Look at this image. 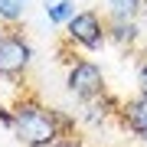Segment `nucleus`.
<instances>
[{
	"mask_svg": "<svg viewBox=\"0 0 147 147\" xmlns=\"http://www.w3.org/2000/svg\"><path fill=\"white\" fill-rule=\"evenodd\" d=\"M69 124L72 121L59 108L42 105L36 95H26L13 105V137L23 147H59Z\"/></svg>",
	"mask_w": 147,
	"mask_h": 147,
	"instance_id": "1",
	"label": "nucleus"
},
{
	"mask_svg": "<svg viewBox=\"0 0 147 147\" xmlns=\"http://www.w3.org/2000/svg\"><path fill=\"white\" fill-rule=\"evenodd\" d=\"M65 39L72 42V46L85 49V53H98L108 42V20H105V13L92 10V7L88 10H79L65 23Z\"/></svg>",
	"mask_w": 147,
	"mask_h": 147,
	"instance_id": "2",
	"label": "nucleus"
},
{
	"mask_svg": "<svg viewBox=\"0 0 147 147\" xmlns=\"http://www.w3.org/2000/svg\"><path fill=\"white\" fill-rule=\"evenodd\" d=\"M65 88H69V95H75L85 105L98 101L105 95V72H101V65L95 59L75 56L72 65H69V72H65Z\"/></svg>",
	"mask_w": 147,
	"mask_h": 147,
	"instance_id": "3",
	"label": "nucleus"
},
{
	"mask_svg": "<svg viewBox=\"0 0 147 147\" xmlns=\"http://www.w3.org/2000/svg\"><path fill=\"white\" fill-rule=\"evenodd\" d=\"M33 62V46L20 33V26H7L3 39H0V79L20 82Z\"/></svg>",
	"mask_w": 147,
	"mask_h": 147,
	"instance_id": "4",
	"label": "nucleus"
},
{
	"mask_svg": "<svg viewBox=\"0 0 147 147\" xmlns=\"http://www.w3.org/2000/svg\"><path fill=\"white\" fill-rule=\"evenodd\" d=\"M118 115H121V124H124L134 137H144V141H147V98H144V95L127 98Z\"/></svg>",
	"mask_w": 147,
	"mask_h": 147,
	"instance_id": "5",
	"label": "nucleus"
},
{
	"mask_svg": "<svg viewBox=\"0 0 147 147\" xmlns=\"http://www.w3.org/2000/svg\"><path fill=\"white\" fill-rule=\"evenodd\" d=\"M108 39L118 46H137V39H141L137 20H108Z\"/></svg>",
	"mask_w": 147,
	"mask_h": 147,
	"instance_id": "6",
	"label": "nucleus"
},
{
	"mask_svg": "<svg viewBox=\"0 0 147 147\" xmlns=\"http://www.w3.org/2000/svg\"><path fill=\"white\" fill-rule=\"evenodd\" d=\"M105 20H137L144 10V0H101Z\"/></svg>",
	"mask_w": 147,
	"mask_h": 147,
	"instance_id": "7",
	"label": "nucleus"
},
{
	"mask_svg": "<svg viewBox=\"0 0 147 147\" xmlns=\"http://www.w3.org/2000/svg\"><path fill=\"white\" fill-rule=\"evenodd\" d=\"M75 13H79L75 10V0H53V3H46V20L53 26H65Z\"/></svg>",
	"mask_w": 147,
	"mask_h": 147,
	"instance_id": "8",
	"label": "nucleus"
},
{
	"mask_svg": "<svg viewBox=\"0 0 147 147\" xmlns=\"http://www.w3.org/2000/svg\"><path fill=\"white\" fill-rule=\"evenodd\" d=\"M26 13V0H0V23L3 26H20Z\"/></svg>",
	"mask_w": 147,
	"mask_h": 147,
	"instance_id": "9",
	"label": "nucleus"
},
{
	"mask_svg": "<svg viewBox=\"0 0 147 147\" xmlns=\"http://www.w3.org/2000/svg\"><path fill=\"white\" fill-rule=\"evenodd\" d=\"M137 95H144V98H147V59L137 65Z\"/></svg>",
	"mask_w": 147,
	"mask_h": 147,
	"instance_id": "10",
	"label": "nucleus"
},
{
	"mask_svg": "<svg viewBox=\"0 0 147 147\" xmlns=\"http://www.w3.org/2000/svg\"><path fill=\"white\" fill-rule=\"evenodd\" d=\"M0 121H3V127L13 131V108H3V105H0Z\"/></svg>",
	"mask_w": 147,
	"mask_h": 147,
	"instance_id": "11",
	"label": "nucleus"
},
{
	"mask_svg": "<svg viewBox=\"0 0 147 147\" xmlns=\"http://www.w3.org/2000/svg\"><path fill=\"white\" fill-rule=\"evenodd\" d=\"M3 33H7V26H3V23H0V39H3Z\"/></svg>",
	"mask_w": 147,
	"mask_h": 147,
	"instance_id": "12",
	"label": "nucleus"
},
{
	"mask_svg": "<svg viewBox=\"0 0 147 147\" xmlns=\"http://www.w3.org/2000/svg\"><path fill=\"white\" fill-rule=\"evenodd\" d=\"M141 16H147V0H144V10H141Z\"/></svg>",
	"mask_w": 147,
	"mask_h": 147,
	"instance_id": "13",
	"label": "nucleus"
},
{
	"mask_svg": "<svg viewBox=\"0 0 147 147\" xmlns=\"http://www.w3.org/2000/svg\"><path fill=\"white\" fill-rule=\"evenodd\" d=\"M49 3H53V0H49Z\"/></svg>",
	"mask_w": 147,
	"mask_h": 147,
	"instance_id": "14",
	"label": "nucleus"
}]
</instances>
